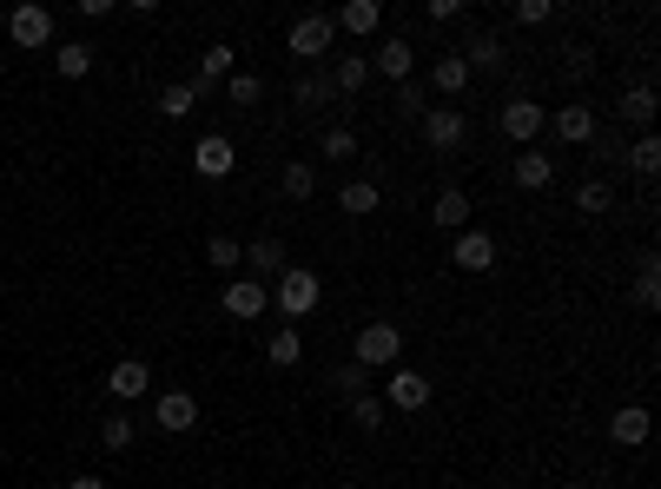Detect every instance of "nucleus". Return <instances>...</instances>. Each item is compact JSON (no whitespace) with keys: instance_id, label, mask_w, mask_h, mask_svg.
<instances>
[{"instance_id":"1","label":"nucleus","mask_w":661,"mask_h":489,"mask_svg":"<svg viewBox=\"0 0 661 489\" xmlns=\"http://www.w3.org/2000/svg\"><path fill=\"white\" fill-rule=\"evenodd\" d=\"M324 304V278L311 272V265H285L278 272V291H272V311L285 317V324H298V317H311Z\"/></svg>"},{"instance_id":"2","label":"nucleus","mask_w":661,"mask_h":489,"mask_svg":"<svg viewBox=\"0 0 661 489\" xmlns=\"http://www.w3.org/2000/svg\"><path fill=\"white\" fill-rule=\"evenodd\" d=\"M397 358H403V331H397L390 317L364 324L358 344H351V364H358V371H397Z\"/></svg>"},{"instance_id":"3","label":"nucleus","mask_w":661,"mask_h":489,"mask_svg":"<svg viewBox=\"0 0 661 489\" xmlns=\"http://www.w3.org/2000/svg\"><path fill=\"white\" fill-rule=\"evenodd\" d=\"M285 47H291V60L324 66V60H330V47H338V27H330V14H304V21H291V27H285Z\"/></svg>"},{"instance_id":"4","label":"nucleus","mask_w":661,"mask_h":489,"mask_svg":"<svg viewBox=\"0 0 661 489\" xmlns=\"http://www.w3.org/2000/svg\"><path fill=\"white\" fill-rule=\"evenodd\" d=\"M424 146L437 152V159H450V152H463L470 146V113L463 106H424Z\"/></svg>"},{"instance_id":"5","label":"nucleus","mask_w":661,"mask_h":489,"mask_svg":"<svg viewBox=\"0 0 661 489\" xmlns=\"http://www.w3.org/2000/svg\"><path fill=\"white\" fill-rule=\"evenodd\" d=\"M152 430H165V437L199 430V397L192 390H159L152 397Z\"/></svg>"},{"instance_id":"6","label":"nucleus","mask_w":661,"mask_h":489,"mask_svg":"<svg viewBox=\"0 0 661 489\" xmlns=\"http://www.w3.org/2000/svg\"><path fill=\"white\" fill-rule=\"evenodd\" d=\"M496 126H503V139H516V146H536V133L549 126V106H536L529 93H510L503 113H496Z\"/></svg>"},{"instance_id":"7","label":"nucleus","mask_w":661,"mask_h":489,"mask_svg":"<svg viewBox=\"0 0 661 489\" xmlns=\"http://www.w3.org/2000/svg\"><path fill=\"white\" fill-rule=\"evenodd\" d=\"M8 40H14L21 53H40V47H53V14L40 8V0H27V8H14V14H8Z\"/></svg>"},{"instance_id":"8","label":"nucleus","mask_w":661,"mask_h":489,"mask_svg":"<svg viewBox=\"0 0 661 489\" xmlns=\"http://www.w3.org/2000/svg\"><path fill=\"white\" fill-rule=\"evenodd\" d=\"M549 126H556V139H562V146H596V139H602V120H596V106H583V100L556 106V113H549Z\"/></svg>"},{"instance_id":"9","label":"nucleus","mask_w":661,"mask_h":489,"mask_svg":"<svg viewBox=\"0 0 661 489\" xmlns=\"http://www.w3.org/2000/svg\"><path fill=\"white\" fill-rule=\"evenodd\" d=\"M450 265H457V272H470V278H483V272L496 265V238H489V231H476V225H463V231L450 238Z\"/></svg>"},{"instance_id":"10","label":"nucleus","mask_w":661,"mask_h":489,"mask_svg":"<svg viewBox=\"0 0 661 489\" xmlns=\"http://www.w3.org/2000/svg\"><path fill=\"white\" fill-rule=\"evenodd\" d=\"M232 60H238V47H225V40H212V47L199 53V79H186L199 106H205V100H212V93L225 87V79H232Z\"/></svg>"},{"instance_id":"11","label":"nucleus","mask_w":661,"mask_h":489,"mask_svg":"<svg viewBox=\"0 0 661 489\" xmlns=\"http://www.w3.org/2000/svg\"><path fill=\"white\" fill-rule=\"evenodd\" d=\"M424 403H431V377H424V371H390V384H384V411L417 417Z\"/></svg>"},{"instance_id":"12","label":"nucleus","mask_w":661,"mask_h":489,"mask_svg":"<svg viewBox=\"0 0 661 489\" xmlns=\"http://www.w3.org/2000/svg\"><path fill=\"white\" fill-rule=\"evenodd\" d=\"M364 60H371V73H384V79H397V87H403L410 66H417V47H410V34H384L377 53H364Z\"/></svg>"},{"instance_id":"13","label":"nucleus","mask_w":661,"mask_h":489,"mask_svg":"<svg viewBox=\"0 0 661 489\" xmlns=\"http://www.w3.org/2000/svg\"><path fill=\"white\" fill-rule=\"evenodd\" d=\"M232 166H238V146H232L225 133H205V139L192 146V173H199V179H232Z\"/></svg>"},{"instance_id":"14","label":"nucleus","mask_w":661,"mask_h":489,"mask_svg":"<svg viewBox=\"0 0 661 489\" xmlns=\"http://www.w3.org/2000/svg\"><path fill=\"white\" fill-rule=\"evenodd\" d=\"M107 390H113L120 403H139V397L152 390V364H146V358H120V364L107 371Z\"/></svg>"},{"instance_id":"15","label":"nucleus","mask_w":661,"mask_h":489,"mask_svg":"<svg viewBox=\"0 0 661 489\" xmlns=\"http://www.w3.org/2000/svg\"><path fill=\"white\" fill-rule=\"evenodd\" d=\"M648 430H654L648 403H622V411L609 417V443H622V450H641V443H648Z\"/></svg>"},{"instance_id":"16","label":"nucleus","mask_w":661,"mask_h":489,"mask_svg":"<svg viewBox=\"0 0 661 489\" xmlns=\"http://www.w3.org/2000/svg\"><path fill=\"white\" fill-rule=\"evenodd\" d=\"M291 106H298V113H330V106H338V93H330L324 66H304V73H298V87H291Z\"/></svg>"},{"instance_id":"17","label":"nucleus","mask_w":661,"mask_h":489,"mask_svg":"<svg viewBox=\"0 0 661 489\" xmlns=\"http://www.w3.org/2000/svg\"><path fill=\"white\" fill-rule=\"evenodd\" d=\"M272 311V291L259 278H232L225 285V317H265Z\"/></svg>"},{"instance_id":"18","label":"nucleus","mask_w":661,"mask_h":489,"mask_svg":"<svg viewBox=\"0 0 661 489\" xmlns=\"http://www.w3.org/2000/svg\"><path fill=\"white\" fill-rule=\"evenodd\" d=\"M324 79H330V93H338V100H358L371 87V60L364 53H338V66H330Z\"/></svg>"},{"instance_id":"19","label":"nucleus","mask_w":661,"mask_h":489,"mask_svg":"<svg viewBox=\"0 0 661 489\" xmlns=\"http://www.w3.org/2000/svg\"><path fill=\"white\" fill-rule=\"evenodd\" d=\"M470 79H476V73H470V60H463V53H437L431 87H437L444 100H463V93H470Z\"/></svg>"},{"instance_id":"20","label":"nucleus","mask_w":661,"mask_h":489,"mask_svg":"<svg viewBox=\"0 0 661 489\" xmlns=\"http://www.w3.org/2000/svg\"><path fill=\"white\" fill-rule=\"evenodd\" d=\"M516 186H523V192H549V186H556V159H549L542 146H523V152H516Z\"/></svg>"},{"instance_id":"21","label":"nucleus","mask_w":661,"mask_h":489,"mask_svg":"<svg viewBox=\"0 0 661 489\" xmlns=\"http://www.w3.org/2000/svg\"><path fill=\"white\" fill-rule=\"evenodd\" d=\"M330 27H338V34H358V40H364V34H377V27H384V8H377V0H345V8L330 14Z\"/></svg>"},{"instance_id":"22","label":"nucleus","mask_w":661,"mask_h":489,"mask_svg":"<svg viewBox=\"0 0 661 489\" xmlns=\"http://www.w3.org/2000/svg\"><path fill=\"white\" fill-rule=\"evenodd\" d=\"M431 225L457 238V231L470 225V192H463V186H444V192H437V205H431Z\"/></svg>"},{"instance_id":"23","label":"nucleus","mask_w":661,"mask_h":489,"mask_svg":"<svg viewBox=\"0 0 661 489\" xmlns=\"http://www.w3.org/2000/svg\"><path fill=\"white\" fill-rule=\"evenodd\" d=\"M245 265H252V278H278V272L291 265V259H285V238H272V231L252 238V244H245Z\"/></svg>"},{"instance_id":"24","label":"nucleus","mask_w":661,"mask_h":489,"mask_svg":"<svg viewBox=\"0 0 661 489\" xmlns=\"http://www.w3.org/2000/svg\"><path fill=\"white\" fill-rule=\"evenodd\" d=\"M615 120L635 126V133H654V87H628V93L615 100Z\"/></svg>"},{"instance_id":"25","label":"nucleus","mask_w":661,"mask_h":489,"mask_svg":"<svg viewBox=\"0 0 661 489\" xmlns=\"http://www.w3.org/2000/svg\"><path fill=\"white\" fill-rule=\"evenodd\" d=\"M463 60H470V73H503L510 66V53H503V40L496 34H470V47H457Z\"/></svg>"},{"instance_id":"26","label":"nucleus","mask_w":661,"mask_h":489,"mask_svg":"<svg viewBox=\"0 0 661 489\" xmlns=\"http://www.w3.org/2000/svg\"><path fill=\"white\" fill-rule=\"evenodd\" d=\"M265 358H272L278 371H298V364H304V331H298V324H278V331L265 338Z\"/></svg>"},{"instance_id":"27","label":"nucleus","mask_w":661,"mask_h":489,"mask_svg":"<svg viewBox=\"0 0 661 489\" xmlns=\"http://www.w3.org/2000/svg\"><path fill=\"white\" fill-rule=\"evenodd\" d=\"M278 186H285V199L311 205V199H317V166H311V159H285V173H278Z\"/></svg>"},{"instance_id":"28","label":"nucleus","mask_w":661,"mask_h":489,"mask_svg":"<svg viewBox=\"0 0 661 489\" xmlns=\"http://www.w3.org/2000/svg\"><path fill=\"white\" fill-rule=\"evenodd\" d=\"M53 66H60V79H87L93 73V47L87 40H60L53 47Z\"/></svg>"},{"instance_id":"29","label":"nucleus","mask_w":661,"mask_h":489,"mask_svg":"<svg viewBox=\"0 0 661 489\" xmlns=\"http://www.w3.org/2000/svg\"><path fill=\"white\" fill-rule=\"evenodd\" d=\"M377 205H384V192H377L371 179H351V186L338 192V212H351V218H371Z\"/></svg>"},{"instance_id":"30","label":"nucleus","mask_w":661,"mask_h":489,"mask_svg":"<svg viewBox=\"0 0 661 489\" xmlns=\"http://www.w3.org/2000/svg\"><path fill=\"white\" fill-rule=\"evenodd\" d=\"M622 159H628V173L654 179V173H661V139H654V133H635V146H628Z\"/></svg>"},{"instance_id":"31","label":"nucleus","mask_w":661,"mask_h":489,"mask_svg":"<svg viewBox=\"0 0 661 489\" xmlns=\"http://www.w3.org/2000/svg\"><path fill=\"white\" fill-rule=\"evenodd\" d=\"M615 205V186L609 179H583V186H575V212H583V218H602Z\"/></svg>"},{"instance_id":"32","label":"nucleus","mask_w":661,"mask_h":489,"mask_svg":"<svg viewBox=\"0 0 661 489\" xmlns=\"http://www.w3.org/2000/svg\"><path fill=\"white\" fill-rule=\"evenodd\" d=\"M225 100H232L238 113H252V106L265 100V79H259V73H232V79H225Z\"/></svg>"},{"instance_id":"33","label":"nucleus","mask_w":661,"mask_h":489,"mask_svg":"<svg viewBox=\"0 0 661 489\" xmlns=\"http://www.w3.org/2000/svg\"><path fill=\"white\" fill-rule=\"evenodd\" d=\"M133 437H139V424H133L126 411H107V417H100V443H107L113 456H120V450H133Z\"/></svg>"},{"instance_id":"34","label":"nucleus","mask_w":661,"mask_h":489,"mask_svg":"<svg viewBox=\"0 0 661 489\" xmlns=\"http://www.w3.org/2000/svg\"><path fill=\"white\" fill-rule=\"evenodd\" d=\"M205 265H212V272H238V265H245V244H238V238H225V231H219V238H205Z\"/></svg>"},{"instance_id":"35","label":"nucleus","mask_w":661,"mask_h":489,"mask_svg":"<svg viewBox=\"0 0 661 489\" xmlns=\"http://www.w3.org/2000/svg\"><path fill=\"white\" fill-rule=\"evenodd\" d=\"M317 152H324V159H358V126H324Z\"/></svg>"},{"instance_id":"36","label":"nucleus","mask_w":661,"mask_h":489,"mask_svg":"<svg viewBox=\"0 0 661 489\" xmlns=\"http://www.w3.org/2000/svg\"><path fill=\"white\" fill-rule=\"evenodd\" d=\"M152 106H159V120H186V113H192L199 100H192V87H186V79H179V87H165V93H159Z\"/></svg>"},{"instance_id":"37","label":"nucleus","mask_w":661,"mask_h":489,"mask_svg":"<svg viewBox=\"0 0 661 489\" xmlns=\"http://www.w3.org/2000/svg\"><path fill=\"white\" fill-rule=\"evenodd\" d=\"M635 304H641V311H661V272H654V259L635 272Z\"/></svg>"},{"instance_id":"38","label":"nucleus","mask_w":661,"mask_h":489,"mask_svg":"<svg viewBox=\"0 0 661 489\" xmlns=\"http://www.w3.org/2000/svg\"><path fill=\"white\" fill-rule=\"evenodd\" d=\"M351 424H358V430H384V397H371V390L351 397Z\"/></svg>"},{"instance_id":"39","label":"nucleus","mask_w":661,"mask_h":489,"mask_svg":"<svg viewBox=\"0 0 661 489\" xmlns=\"http://www.w3.org/2000/svg\"><path fill=\"white\" fill-rule=\"evenodd\" d=\"M562 73H569V87H583V79L596 73V53H589V47H569V53H562Z\"/></svg>"},{"instance_id":"40","label":"nucleus","mask_w":661,"mask_h":489,"mask_svg":"<svg viewBox=\"0 0 661 489\" xmlns=\"http://www.w3.org/2000/svg\"><path fill=\"white\" fill-rule=\"evenodd\" d=\"M549 21H556L549 0H516V27H549Z\"/></svg>"},{"instance_id":"41","label":"nucleus","mask_w":661,"mask_h":489,"mask_svg":"<svg viewBox=\"0 0 661 489\" xmlns=\"http://www.w3.org/2000/svg\"><path fill=\"white\" fill-rule=\"evenodd\" d=\"M397 113L403 120H424V87H417V79H403V87H397Z\"/></svg>"},{"instance_id":"42","label":"nucleus","mask_w":661,"mask_h":489,"mask_svg":"<svg viewBox=\"0 0 661 489\" xmlns=\"http://www.w3.org/2000/svg\"><path fill=\"white\" fill-rule=\"evenodd\" d=\"M330 384H338L345 397H364V384H371V371H358V364H345L338 377H330Z\"/></svg>"},{"instance_id":"43","label":"nucleus","mask_w":661,"mask_h":489,"mask_svg":"<svg viewBox=\"0 0 661 489\" xmlns=\"http://www.w3.org/2000/svg\"><path fill=\"white\" fill-rule=\"evenodd\" d=\"M457 14H463V0H431V21H437V27H450Z\"/></svg>"},{"instance_id":"44","label":"nucleus","mask_w":661,"mask_h":489,"mask_svg":"<svg viewBox=\"0 0 661 489\" xmlns=\"http://www.w3.org/2000/svg\"><path fill=\"white\" fill-rule=\"evenodd\" d=\"M66 489H113L107 476H66Z\"/></svg>"}]
</instances>
